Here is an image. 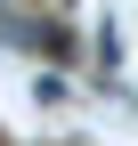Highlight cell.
<instances>
[{
    "label": "cell",
    "mask_w": 138,
    "mask_h": 146,
    "mask_svg": "<svg viewBox=\"0 0 138 146\" xmlns=\"http://www.w3.org/2000/svg\"><path fill=\"white\" fill-rule=\"evenodd\" d=\"M8 49H33V57H57V25H8Z\"/></svg>",
    "instance_id": "1"
},
{
    "label": "cell",
    "mask_w": 138,
    "mask_h": 146,
    "mask_svg": "<svg viewBox=\"0 0 138 146\" xmlns=\"http://www.w3.org/2000/svg\"><path fill=\"white\" fill-rule=\"evenodd\" d=\"M0 8H8V0H0Z\"/></svg>",
    "instance_id": "2"
}]
</instances>
